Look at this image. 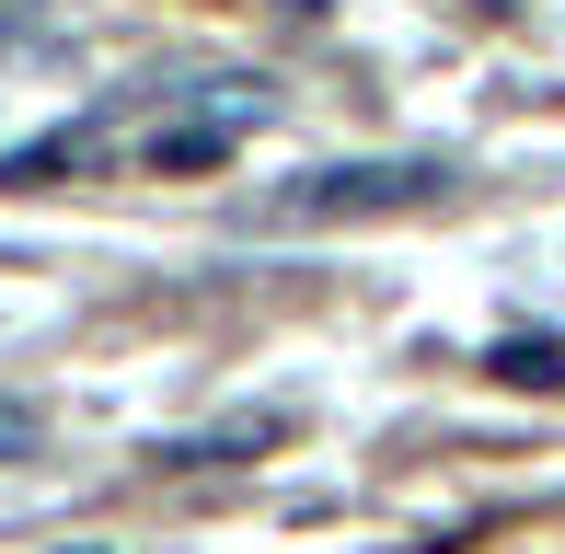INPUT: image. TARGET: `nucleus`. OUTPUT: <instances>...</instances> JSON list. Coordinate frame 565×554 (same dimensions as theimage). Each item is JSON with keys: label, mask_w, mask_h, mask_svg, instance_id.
Listing matches in <instances>:
<instances>
[{"label": "nucleus", "mask_w": 565, "mask_h": 554, "mask_svg": "<svg viewBox=\"0 0 565 554\" xmlns=\"http://www.w3.org/2000/svg\"><path fill=\"white\" fill-rule=\"evenodd\" d=\"M497 382L554 393V382H565V347H554V335H508V347H497Z\"/></svg>", "instance_id": "obj_2"}, {"label": "nucleus", "mask_w": 565, "mask_h": 554, "mask_svg": "<svg viewBox=\"0 0 565 554\" xmlns=\"http://www.w3.org/2000/svg\"><path fill=\"white\" fill-rule=\"evenodd\" d=\"M35 450H46V405L0 393V462H35Z\"/></svg>", "instance_id": "obj_3"}, {"label": "nucleus", "mask_w": 565, "mask_h": 554, "mask_svg": "<svg viewBox=\"0 0 565 554\" xmlns=\"http://www.w3.org/2000/svg\"><path fill=\"white\" fill-rule=\"evenodd\" d=\"M450 196V162H335V173H300L277 196V232H312V220H370V209H427Z\"/></svg>", "instance_id": "obj_1"}]
</instances>
